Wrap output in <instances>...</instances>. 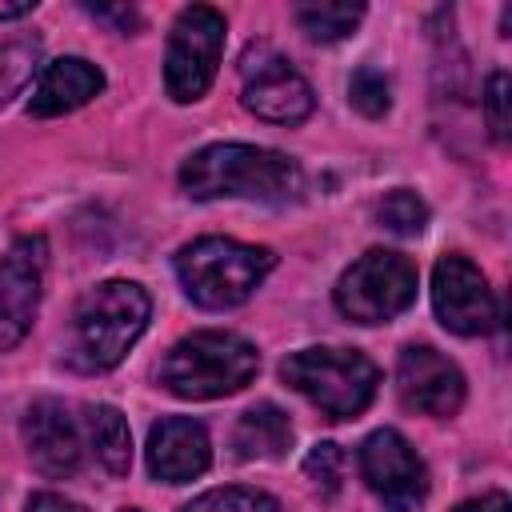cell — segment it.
<instances>
[{
	"label": "cell",
	"instance_id": "obj_10",
	"mask_svg": "<svg viewBox=\"0 0 512 512\" xmlns=\"http://www.w3.org/2000/svg\"><path fill=\"white\" fill-rule=\"evenodd\" d=\"M360 476L364 484L392 508V512H416L428 496V468L416 456V448L396 428H376L360 444Z\"/></svg>",
	"mask_w": 512,
	"mask_h": 512
},
{
	"label": "cell",
	"instance_id": "obj_1",
	"mask_svg": "<svg viewBox=\"0 0 512 512\" xmlns=\"http://www.w3.org/2000/svg\"><path fill=\"white\" fill-rule=\"evenodd\" d=\"M180 188L192 200H260L292 204L304 192V172L292 156L256 144H208L180 168Z\"/></svg>",
	"mask_w": 512,
	"mask_h": 512
},
{
	"label": "cell",
	"instance_id": "obj_20",
	"mask_svg": "<svg viewBox=\"0 0 512 512\" xmlns=\"http://www.w3.org/2000/svg\"><path fill=\"white\" fill-rule=\"evenodd\" d=\"M376 220H380L388 232H396V236H416V232H424V224H428V204H424L416 192L396 188V192H388V196L380 200Z\"/></svg>",
	"mask_w": 512,
	"mask_h": 512
},
{
	"label": "cell",
	"instance_id": "obj_14",
	"mask_svg": "<svg viewBox=\"0 0 512 512\" xmlns=\"http://www.w3.org/2000/svg\"><path fill=\"white\" fill-rule=\"evenodd\" d=\"M212 464V444L200 420L192 416H168L152 424L148 432V472L164 484H184L208 472Z\"/></svg>",
	"mask_w": 512,
	"mask_h": 512
},
{
	"label": "cell",
	"instance_id": "obj_15",
	"mask_svg": "<svg viewBox=\"0 0 512 512\" xmlns=\"http://www.w3.org/2000/svg\"><path fill=\"white\" fill-rule=\"evenodd\" d=\"M100 92H104V72L96 64H88L84 56H60L40 72L32 100H28V116H40V120L64 116Z\"/></svg>",
	"mask_w": 512,
	"mask_h": 512
},
{
	"label": "cell",
	"instance_id": "obj_18",
	"mask_svg": "<svg viewBox=\"0 0 512 512\" xmlns=\"http://www.w3.org/2000/svg\"><path fill=\"white\" fill-rule=\"evenodd\" d=\"M40 68V40L36 36H12L0 40V108L24 92V84Z\"/></svg>",
	"mask_w": 512,
	"mask_h": 512
},
{
	"label": "cell",
	"instance_id": "obj_17",
	"mask_svg": "<svg viewBox=\"0 0 512 512\" xmlns=\"http://www.w3.org/2000/svg\"><path fill=\"white\" fill-rule=\"evenodd\" d=\"M84 428H88V444H92L96 460L104 464V472L128 476V468H132V432H128L124 412L116 404H92L88 416H84Z\"/></svg>",
	"mask_w": 512,
	"mask_h": 512
},
{
	"label": "cell",
	"instance_id": "obj_7",
	"mask_svg": "<svg viewBox=\"0 0 512 512\" xmlns=\"http://www.w3.org/2000/svg\"><path fill=\"white\" fill-rule=\"evenodd\" d=\"M224 52V16L208 4H192L176 16L168 52H164V88L176 104L200 100L220 68Z\"/></svg>",
	"mask_w": 512,
	"mask_h": 512
},
{
	"label": "cell",
	"instance_id": "obj_24",
	"mask_svg": "<svg viewBox=\"0 0 512 512\" xmlns=\"http://www.w3.org/2000/svg\"><path fill=\"white\" fill-rule=\"evenodd\" d=\"M484 116L492 128V140H508L512 116H508V72H492L488 76V92H484Z\"/></svg>",
	"mask_w": 512,
	"mask_h": 512
},
{
	"label": "cell",
	"instance_id": "obj_9",
	"mask_svg": "<svg viewBox=\"0 0 512 512\" xmlns=\"http://www.w3.org/2000/svg\"><path fill=\"white\" fill-rule=\"evenodd\" d=\"M432 308L456 336H484L500 324V304L484 272L460 252L440 256V264L432 268Z\"/></svg>",
	"mask_w": 512,
	"mask_h": 512
},
{
	"label": "cell",
	"instance_id": "obj_8",
	"mask_svg": "<svg viewBox=\"0 0 512 512\" xmlns=\"http://www.w3.org/2000/svg\"><path fill=\"white\" fill-rule=\"evenodd\" d=\"M240 100L268 124H300L312 116V84L272 44H248L240 56Z\"/></svg>",
	"mask_w": 512,
	"mask_h": 512
},
{
	"label": "cell",
	"instance_id": "obj_25",
	"mask_svg": "<svg viewBox=\"0 0 512 512\" xmlns=\"http://www.w3.org/2000/svg\"><path fill=\"white\" fill-rule=\"evenodd\" d=\"M88 12H92L96 20H108V24H116L120 32H132V28H140V12H136V8H128V4H116V8H108V4H88Z\"/></svg>",
	"mask_w": 512,
	"mask_h": 512
},
{
	"label": "cell",
	"instance_id": "obj_6",
	"mask_svg": "<svg viewBox=\"0 0 512 512\" xmlns=\"http://www.w3.org/2000/svg\"><path fill=\"white\" fill-rule=\"evenodd\" d=\"M416 300V264L372 248L336 280V308L356 324H388Z\"/></svg>",
	"mask_w": 512,
	"mask_h": 512
},
{
	"label": "cell",
	"instance_id": "obj_2",
	"mask_svg": "<svg viewBox=\"0 0 512 512\" xmlns=\"http://www.w3.org/2000/svg\"><path fill=\"white\" fill-rule=\"evenodd\" d=\"M148 316H152V300L132 280H104L88 288L72 312V332L64 352L68 364L80 372L116 368L148 328Z\"/></svg>",
	"mask_w": 512,
	"mask_h": 512
},
{
	"label": "cell",
	"instance_id": "obj_26",
	"mask_svg": "<svg viewBox=\"0 0 512 512\" xmlns=\"http://www.w3.org/2000/svg\"><path fill=\"white\" fill-rule=\"evenodd\" d=\"M24 512H84L76 500H68V496H60V492H36L32 500H28V508Z\"/></svg>",
	"mask_w": 512,
	"mask_h": 512
},
{
	"label": "cell",
	"instance_id": "obj_3",
	"mask_svg": "<svg viewBox=\"0 0 512 512\" xmlns=\"http://www.w3.org/2000/svg\"><path fill=\"white\" fill-rule=\"evenodd\" d=\"M276 256L260 244H240L228 236H200L176 252V276L192 304L224 312L244 304L260 280L272 272Z\"/></svg>",
	"mask_w": 512,
	"mask_h": 512
},
{
	"label": "cell",
	"instance_id": "obj_11",
	"mask_svg": "<svg viewBox=\"0 0 512 512\" xmlns=\"http://www.w3.org/2000/svg\"><path fill=\"white\" fill-rule=\"evenodd\" d=\"M396 392L404 408L444 420V416H456L464 404V376L432 344H408L396 360Z\"/></svg>",
	"mask_w": 512,
	"mask_h": 512
},
{
	"label": "cell",
	"instance_id": "obj_29",
	"mask_svg": "<svg viewBox=\"0 0 512 512\" xmlns=\"http://www.w3.org/2000/svg\"><path fill=\"white\" fill-rule=\"evenodd\" d=\"M124 512H136V508H124Z\"/></svg>",
	"mask_w": 512,
	"mask_h": 512
},
{
	"label": "cell",
	"instance_id": "obj_16",
	"mask_svg": "<svg viewBox=\"0 0 512 512\" xmlns=\"http://www.w3.org/2000/svg\"><path fill=\"white\" fill-rule=\"evenodd\" d=\"M292 444V424L276 404H252L232 428V452L240 460H280Z\"/></svg>",
	"mask_w": 512,
	"mask_h": 512
},
{
	"label": "cell",
	"instance_id": "obj_28",
	"mask_svg": "<svg viewBox=\"0 0 512 512\" xmlns=\"http://www.w3.org/2000/svg\"><path fill=\"white\" fill-rule=\"evenodd\" d=\"M32 8H36V0H16V4L0 0V20H20V16H28Z\"/></svg>",
	"mask_w": 512,
	"mask_h": 512
},
{
	"label": "cell",
	"instance_id": "obj_27",
	"mask_svg": "<svg viewBox=\"0 0 512 512\" xmlns=\"http://www.w3.org/2000/svg\"><path fill=\"white\" fill-rule=\"evenodd\" d=\"M456 512H512V504H508V496H504V492H488V496H480V500L460 504Z\"/></svg>",
	"mask_w": 512,
	"mask_h": 512
},
{
	"label": "cell",
	"instance_id": "obj_22",
	"mask_svg": "<svg viewBox=\"0 0 512 512\" xmlns=\"http://www.w3.org/2000/svg\"><path fill=\"white\" fill-rule=\"evenodd\" d=\"M344 452H340V444H332V440H320V444H312V452L304 456V476L316 484V492H324V496H336L340 492V484H344Z\"/></svg>",
	"mask_w": 512,
	"mask_h": 512
},
{
	"label": "cell",
	"instance_id": "obj_23",
	"mask_svg": "<svg viewBox=\"0 0 512 512\" xmlns=\"http://www.w3.org/2000/svg\"><path fill=\"white\" fill-rule=\"evenodd\" d=\"M348 96H352V104H356L364 116H384V112H388V80H384V72H376V68L352 72Z\"/></svg>",
	"mask_w": 512,
	"mask_h": 512
},
{
	"label": "cell",
	"instance_id": "obj_12",
	"mask_svg": "<svg viewBox=\"0 0 512 512\" xmlns=\"http://www.w3.org/2000/svg\"><path fill=\"white\" fill-rule=\"evenodd\" d=\"M44 280V240H16L0 260V352L20 344L36 320Z\"/></svg>",
	"mask_w": 512,
	"mask_h": 512
},
{
	"label": "cell",
	"instance_id": "obj_5",
	"mask_svg": "<svg viewBox=\"0 0 512 512\" xmlns=\"http://www.w3.org/2000/svg\"><path fill=\"white\" fill-rule=\"evenodd\" d=\"M280 376L328 420L360 416L380 384L376 364L356 348H300L280 364Z\"/></svg>",
	"mask_w": 512,
	"mask_h": 512
},
{
	"label": "cell",
	"instance_id": "obj_13",
	"mask_svg": "<svg viewBox=\"0 0 512 512\" xmlns=\"http://www.w3.org/2000/svg\"><path fill=\"white\" fill-rule=\"evenodd\" d=\"M24 448L36 472L64 480L84 464V436L60 400H36L24 412Z\"/></svg>",
	"mask_w": 512,
	"mask_h": 512
},
{
	"label": "cell",
	"instance_id": "obj_21",
	"mask_svg": "<svg viewBox=\"0 0 512 512\" xmlns=\"http://www.w3.org/2000/svg\"><path fill=\"white\" fill-rule=\"evenodd\" d=\"M180 512H280V508L268 492L256 488H212L192 504H184Z\"/></svg>",
	"mask_w": 512,
	"mask_h": 512
},
{
	"label": "cell",
	"instance_id": "obj_4",
	"mask_svg": "<svg viewBox=\"0 0 512 512\" xmlns=\"http://www.w3.org/2000/svg\"><path fill=\"white\" fill-rule=\"evenodd\" d=\"M260 368V352L236 332H192L160 360V384L180 400H216L240 392Z\"/></svg>",
	"mask_w": 512,
	"mask_h": 512
},
{
	"label": "cell",
	"instance_id": "obj_19",
	"mask_svg": "<svg viewBox=\"0 0 512 512\" xmlns=\"http://www.w3.org/2000/svg\"><path fill=\"white\" fill-rule=\"evenodd\" d=\"M364 16V4H296V24L312 40H344Z\"/></svg>",
	"mask_w": 512,
	"mask_h": 512
}]
</instances>
